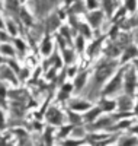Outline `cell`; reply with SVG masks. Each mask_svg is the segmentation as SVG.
<instances>
[{
	"label": "cell",
	"mask_w": 138,
	"mask_h": 146,
	"mask_svg": "<svg viewBox=\"0 0 138 146\" xmlns=\"http://www.w3.org/2000/svg\"><path fill=\"white\" fill-rule=\"evenodd\" d=\"M119 64H121L119 62L110 58H103L100 63H97V67L95 70V75L90 83V96L102 94V89L105 88L108 80L114 76V73H116L115 70H118Z\"/></svg>",
	"instance_id": "6da1fadb"
},
{
	"label": "cell",
	"mask_w": 138,
	"mask_h": 146,
	"mask_svg": "<svg viewBox=\"0 0 138 146\" xmlns=\"http://www.w3.org/2000/svg\"><path fill=\"white\" fill-rule=\"evenodd\" d=\"M138 89V72L135 63L125 66V73H124V94L129 95L134 98V95Z\"/></svg>",
	"instance_id": "7a4b0ae2"
},
{
	"label": "cell",
	"mask_w": 138,
	"mask_h": 146,
	"mask_svg": "<svg viewBox=\"0 0 138 146\" xmlns=\"http://www.w3.org/2000/svg\"><path fill=\"white\" fill-rule=\"evenodd\" d=\"M124 73H125V66L118 69L115 75L108 80L105 88L102 89V94H100L102 98H106V96H109V95H115L124 88Z\"/></svg>",
	"instance_id": "3957f363"
},
{
	"label": "cell",
	"mask_w": 138,
	"mask_h": 146,
	"mask_svg": "<svg viewBox=\"0 0 138 146\" xmlns=\"http://www.w3.org/2000/svg\"><path fill=\"white\" fill-rule=\"evenodd\" d=\"M86 19L89 22V25L92 29H97L100 25H102V22L105 19V13L102 9H97V10H93V12H87L86 13Z\"/></svg>",
	"instance_id": "277c9868"
},
{
	"label": "cell",
	"mask_w": 138,
	"mask_h": 146,
	"mask_svg": "<svg viewBox=\"0 0 138 146\" xmlns=\"http://www.w3.org/2000/svg\"><path fill=\"white\" fill-rule=\"evenodd\" d=\"M134 98L129 95H119L118 100H116V107L119 110V113H125V114H129L131 110H134Z\"/></svg>",
	"instance_id": "5b68a950"
},
{
	"label": "cell",
	"mask_w": 138,
	"mask_h": 146,
	"mask_svg": "<svg viewBox=\"0 0 138 146\" xmlns=\"http://www.w3.org/2000/svg\"><path fill=\"white\" fill-rule=\"evenodd\" d=\"M45 118L49 124L53 126H61L62 121H64V114H62L57 107H49L48 111L45 114Z\"/></svg>",
	"instance_id": "8992f818"
},
{
	"label": "cell",
	"mask_w": 138,
	"mask_h": 146,
	"mask_svg": "<svg viewBox=\"0 0 138 146\" xmlns=\"http://www.w3.org/2000/svg\"><path fill=\"white\" fill-rule=\"evenodd\" d=\"M137 57H138V47H137V44H131V45H128V47L124 50L119 63H121V64H127L129 60L137 58Z\"/></svg>",
	"instance_id": "52a82bcc"
},
{
	"label": "cell",
	"mask_w": 138,
	"mask_h": 146,
	"mask_svg": "<svg viewBox=\"0 0 138 146\" xmlns=\"http://www.w3.org/2000/svg\"><path fill=\"white\" fill-rule=\"evenodd\" d=\"M70 110L71 111H89V110H92V102L89 101H84V100H71L70 104H68Z\"/></svg>",
	"instance_id": "ba28073f"
},
{
	"label": "cell",
	"mask_w": 138,
	"mask_h": 146,
	"mask_svg": "<svg viewBox=\"0 0 138 146\" xmlns=\"http://www.w3.org/2000/svg\"><path fill=\"white\" fill-rule=\"evenodd\" d=\"M87 78H89V72H87V70H81L80 73H77L76 78H74V82H73L74 91L80 92L87 85Z\"/></svg>",
	"instance_id": "9c48e42d"
},
{
	"label": "cell",
	"mask_w": 138,
	"mask_h": 146,
	"mask_svg": "<svg viewBox=\"0 0 138 146\" xmlns=\"http://www.w3.org/2000/svg\"><path fill=\"white\" fill-rule=\"evenodd\" d=\"M100 113H103V111H102V108H100L99 105L93 107L92 110H89V111H87V113L84 114V117H83L84 123H87V124H93L95 121H97V120H99Z\"/></svg>",
	"instance_id": "30bf717a"
},
{
	"label": "cell",
	"mask_w": 138,
	"mask_h": 146,
	"mask_svg": "<svg viewBox=\"0 0 138 146\" xmlns=\"http://www.w3.org/2000/svg\"><path fill=\"white\" fill-rule=\"evenodd\" d=\"M121 5L116 3V2H102L100 3V9L103 10V13L110 19V18H114V13H115V10L119 9Z\"/></svg>",
	"instance_id": "8fae6325"
},
{
	"label": "cell",
	"mask_w": 138,
	"mask_h": 146,
	"mask_svg": "<svg viewBox=\"0 0 138 146\" xmlns=\"http://www.w3.org/2000/svg\"><path fill=\"white\" fill-rule=\"evenodd\" d=\"M97 105L102 108V111H105V113H114L115 110H118V107H116V101H115V100L100 98V101H99Z\"/></svg>",
	"instance_id": "7c38bea8"
},
{
	"label": "cell",
	"mask_w": 138,
	"mask_h": 146,
	"mask_svg": "<svg viewBox=\"0 0 138 146\" xmlns=\"http://www.w3.org/2000/svg\"><path fill=\"white\" fill-rule=\"evenodd\" d=\"M105 41V36H100V38H96L89 47H87V54H89L90 57H93L96 53L100 51V48H102V44Z\"/></svg>",
	"instance_id": "4fadbf2b"
},
{
	"label": "cell",
	"mask_w": 138,
	"mask_h": 146,
	"mask_svg": "<svg viewBox=\"0 0 138 146\" xmlns=\"http://www.w3.org/2000/svg\"><path fill=\"white\" fill-rule=\"evenodd\" d=\"M68 12H70V16H76V15L84 13V12H87L86 3H84V2H76V3H71V5H70Z\"/></svg>",
	"instance_id": "5bb4252c"
},
{
	"label": "cell",
	"mask_w": 138,
	"mask_h": 146,
	"mask_svg": "<svg viewBox=\"0 0 138 146\" xmlns=\"http://www.w3.org/2000/svg\"><path fill=\"white\" fill-rule=\"evenodd\" d=\"M0 78H2L3 80H10L13 85H16V76H15V72L12 70L10 67H7V66H3L2 67V70H0Z\"/></svg>",
	"instance_id": "9a60e30c"
},
{
	"label": "cell",
	"mask_w": 138,
	"mask_h": 146,
	"mask_svg": "<svg viewBox=\"0 0 138 146\" xmlns=\"http://www.w3.org/2000/svg\"><path fill=\"white\" fill-rule=\"evenodd\" d=\"M76 29L79 31V35H83L84 38H92L93 36V31H92L90 25H87V23H84V22H79Z\"/></svg>",
	"instance_id": "2e32d148"
},
{
	"label": "cell",
	"mask_w": 138,
	"mask_h": 146,
	"mask_svg": "<svg viewBox=\"0 0 138 146\" xmlns=\"http://www.w3.org/2000/svg\"><path fill=\"white\" fill-rule=\"evenodd\" d=\"M60 22H61V18L58 16V15H55V13H53L51 16L48 18V21H47V25H48V29L49 31H55L57 28H58V25H60Z\"/></svg>",
	"instance_id": "e0dca14e"
},
{
	"label": "cell",
	"mask_w": 138,
	"mask_h": 146,
	"mask_svg": "<svg viewBox=\"0 0 138 146\" xmlns=\"http://www.w3.org/2000/svg\"><path fill=\"white\" fill-rule=\"evenodd\" d=\"M41 51L44 56H49L53 51V42H51V38L49 36H45L42 44H41Z\"/></svg>",
	"instance_id": "ac0fdd59"
},
{
	"label": "cell",
	"mask_w": 138,
	"mask_h": 146,
	"mask_svg": "<svg viewBox=\"0 0 138 146\" xmlns=\"http://www.w3.org/2000/svg\"><path fill=\"white\" fill-rule=\"evenodd\" d=\"M62 51V56H64V60L67 64H71L74 60H76V51L73 50V48H64Z\"/></svg>",
	"instance_id": "d6986e66"
},
{
	"label": "cell",
	"mask_w": 138,
	"mask_h": 146,
	"mask_svg": "<svg viewBox=\"0 0 138 146\" xmlns=\"http://www.w3.org/2000/svg\"><path fill=\"white\" fill-rule=\"evenodd\" d=\"M68 120H70V123H71V126H80L81 123H83V117L81 115H79L77 113H74V111H68Z\"/></svg>",
	"instance_id": "ffe728a7"
},
{
	"label": "cell",
	"mask_w": 138,
	"mask_h": 146,
	"mask_svg": "<svg viewBox=\"0 0 138 146\" xmlns=\"http://www.w3.org/2000/svg\"><path fill=\"white\" fill-rule=\"evenodd\" d=\"M137 145H138V139L135 136H128V137L121 139L118 146H137Z\"/></svg>",
	"instance_id": "44dd1931"
},
{
	"label": "cell",
	"mask_w": 138,
	"mask_h": 146,
	"mask_svg": "<svg viewBox=\"0 0 138 146\" xmlns=\"http://www.w3.org/2000/svg\"><path fill=\"white\" fill-rule=\"evenodd\" d=\"M0 53L12 57V56H15V48L12 47L10 44H2V45H0Z\"/></svg>",
	"instance_id": "7402d4cb"
},
{
	"label": "cell",
	"mask_w": 138,
	"mask_h": 146,
	"mask_svg": "<svg viewBox=\"0 0 138 146\" xmlns=\"http://www.w3.org/2000/svg\"><path fill=\"white\" fill-rule=\"evenodd\" d=\"M124 7L127 9V12H131V13H135L138 10V3L137 2H132V0H128V2L124 3Z\"/></svg>",
	"instance_id": "603a6c76"
},
{
	"label": "cell",
	"mask_w": 138,
	"mask_h": 146,
	"mask_svg": "<svg viewBox=\"0 0 138 146\" xmlns=\"http://www.w3.org/2000/svg\"><path fill=\"white\" fill-rule=\"evenodd\" d=\"M84 143H87V142L86 140H79V139H67V140L62 142V146H81Z\"/></svg>",
	"instance_id": "cb8c5ba5"
},
{
	"label": "cell",
	"mask_w": 138,
	"mask_h": 146,
	"mask_svg": "<svg viewBox=\"0 0 138 146\" xmlns=\"http://www.w3.org/2000/svg\"><path fill=\"white\" fill-rule=\"evenodd\" d=\"M84 41H86V38H84L83 35H77V38H76V48H77L79 53H83V50L86 48Z\"/></svg>",
	"instance_id": "d4e9b609"
},
{
	"label": "cell",
	"mask_w": 138,
	"mask_h": 146,
	"mask_svg": "<svg viewBox=\"0 0 138 146\" xmlns=\"http://www.w3.org/2000/svg\"><path fill=\"white\" fill-rule=\"evenodd\" d=\"M45 143H47V146H51L53 145V129H47L45 130Z\"/></svg>",
	"instance_id": "484cf974"
},
{
	"label": "cell",
	"mask_w": 138,
	"mask_h": 146,
	"mask_svg": "<svg viewBox=\"0 0 138 146\" xmlns=\"http://www.w3.org/2000/svg\"><path fill=\"white\" fill-rule=\"evenodd\" d=\"M6 27H7V29H9V34H10L12 36H16V35H18V28H16V25H15V22L9 21Z\"/></svg>",
	"instance_id": "4316f807"
},
{
	"label": "cell",
	"mask_w": 138,
	"mask_h": 146,
	"mask_svg": "<svg viewBox=\"0 0 138 146\" xmlns=\"http://www.w3.org/2000/svg\"><path fill=\"white\" fill-rule=\"evenodd\" d=\"M99 3L95 2V0H90V2H86V7H87V12H93V10H97L99 9Z\"/></svg>",
	"instance_id": "83f0119b"
},
{
	"label": "cell",
	"mask_w": 138,
	"mask_h": 146,
	"mask_svg": "<svg viewBox=\"0 0 138 146\" xmlns=\"http://www.w3.org/2000/svg\"><path fill=\"white\" fill-rule=\"evenodd\" d=\"M73 129H74V126H67V127H62V129H61V131H60V135H58V137H60V139L66 137L67 135H70V133L73 131Z\"/></svg>",
	"instance_id": "f1b7e54d"
},
{
	"label": "cell",
	"mask_w": 138,
	"mask_h": 146,
	"mask_svg": "<svg viewBox=\"0 0 138 146\" xmlns=\"http://www.w3.org/2000/svg\"><path fill=\"white\" fill-rule=\"evenodd\" d=\"M20 16L25 19V22H26V25H32V19H31V16H29V13L25 9H22L20 10Z\"/></svg>",
	"instance_id": "f546056e"
},
{
	"label": "cell",
	"mask_w": 138,
	"mask_h": 146,
	"mask_svg": "<svg viewBox=\"0 0 138 146\" xmlns=\"http://www.w3.org/2000/svg\"><path fill=\"white\" fill-rule=\"evenodd\" d=\"M61 35H64L66 38H67V41L71 44V35H70V29H68V27H62V28H61Z\"/></svg>",
	"instance_id": "4dcf8cb0"
},
{
	"label": "cell",
	"mask_w": 138,
	"mask_h": 146,
	"mask_svg": "<svg viewBox=\"0 0 138 146\" xmlns=\"http://www.w3.org/2000/svg\"><path fill=\"white\" fill-rule=\"evenodd\" d=\"M58 95H60V96H58V100H60V101H66V100H68V96H70V94H68V92L62 91V89L60 91V94H58Z\"/></svg>",
	"instance_id": "1f68e13d"
},
{
	"label": "cell",
	"mask_w": 138,
	"mask_h": 146,
	"mask_svg": "<svg viewBox=\"0 0 138 146\" xmlns=\"http://www.w3.org/2000/svg\"><path fill=\"white\" fill-rule=\"evenodd\" d=\"M15 44H16V47L19 48V51H22V53L25 51V48H26V47H25V44L22 42V40H19V38L15 40Z\"/></svg>",
	"instance_id": "d6a6232c"
},
{
	"label": "cell",
	"mask_w": 138,
	"mask_h": 146,
	"mask_svg": "<svg viewBox=\"0 0 138 146\" xmlns=\"http://www.w3.org/2000/svg\"><path fill=\"white\" fill-rule=\"evenodd\" d=\"M9 40V34L5 31H0V41H7Z\"/></svg>",
	"instance_id": "836d02e7"
},
{
	"label": "cell",
	"mask_w": 138,
	"mask_h": 146,
	"mask_svg": "<svg viewBox=\"0 0 138 146\" xmlns=\"http://www.w3.org/2000/svg\"><path fill=\"white\" fill-rule=\"evenodd\" d=\"M5 127V115H3V111L0 110V129Z\"/></svg>",
	"instance_id": "e575fe53"
},
{
	"label": "cell",
	"mask_w": 138,
	"mask_h": 146,
	"mask_svg": "<svg viewBox=\"0 0 138 146\" xmlns=\"http://www.w3.org/2000/svg\"><path fill=\"white\" fill-rule=\"evenodd\" d=\"M76 72H77V66H71L70 70H68V75L70 76H74V75H76Z\"/></svg>",
	"instance_id": "d590c367"
},
{
	"label": "cell",
	"mask_w": 138,
	"mask_h": 146,
	"mask_svg": "<svg viewBox=\"0 0 138 146\" xmlns=\"http://www.w3.org/2000/svg\"><path fill=\"white\" fill-rule=\"evenodd\" d=\"M135 96H137V101H135V105H134V114L138 115V94Z\"/></svg>",
	"instance_id": "8d00e7d4"
},
{
	"label": "cell",
	"mask_w": 138,
	"mask_h": 146,
	"mask_svg": "<svg viewBox=\"0 0 138 146\" xmlns=\"http://www.w3.org/2000/svg\"><path fill=\"white\" fill-rule=\"evenodd\" d=\"M131 130H132V133H134V135L138 137V124H134V126L131 127Z\"/></svg>",
	"instance_id": "74e56055"
},
{
	"label": "cell",
	"mask_w": 138,
	"mask_h": 146,
	"mask_svg": "<svg viewBox=\"0 0 138 146\" xmlns=\"http://www.w3.org/2000/svg\"><path fill=\"white\" fill-rule=\"evenodd\" d=\"M3 28H5V23H3L2 18H0V31H3Z\"/></svg>",
	"instance_id": "f35d334b"
},
{
	"label": "cell",
	"mask_w": 138,
	"mask_h": 146,
	"mask_svg": "<svg viewBox=\"0 0 138 146\" xmlns=\"http://www.w3.org/2000/svg\"><path fill=\"white\" fill-rule=\"evenodd\" d=\"M6 62V58H3V57H0V63H5Z\"/></svg>",
	"instance_id": "ab89813d"
},
{
	"label": "cell",
	"mask_w": 138,
	"mask_h": 146,
	"mask_svg": "<svg viewBox=\"0 0 138 146\" xmlns=\"http://www.w3.org/2000/svg\"><path fill=\"white\" fill-rule=\"evenodd\" d=\"M135 40H137V47H138V34H137V38Z\"/></svg>",
	"instance_id": "60d3db41"
},
{
	"label": "cell",
	"mask_w": 138,
	"mask_h": 146,
	"mask_svg": "<svg viewBox=\"0 0 138 146\" xmlns=\"http://www.w3.org/2000/svg\"><path fill=\"white\" fill-rule=\"evenodd\" d=\"M135 66H137V72H138V62H135Z\"/></svg>",
	"instance_id": "b9f144b4"
},
{
	"label": "cell",
	"mask_w": 138,
	"mask_h": 146,
	"mask_svg": "<svg viewBox=\"0 0 138 146\" xmlns=\"http://www.w3.org/2000/svg\"><path fill=\"white\" fill-rule=\"evenodd\" d=\"M0 9H2V3H0Z\"/></svg>",
	"instance_id": "7bdbcfd3"
},
{
	"label": "cell",
	"mask_w": 138,
	"mask_h": 146,
	"mask_svg": "<svg viewBox=\"0 0 138 146\" xmlns=\"http://www.w3.org/2000/svg\"><path fill=\"white\" fill-rule=\"evenodd\" d=\"M81 146H83V145H81Z\"/></svg>",
	"instance_id": "ee69618b"
}]
</instances>
